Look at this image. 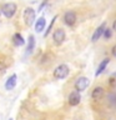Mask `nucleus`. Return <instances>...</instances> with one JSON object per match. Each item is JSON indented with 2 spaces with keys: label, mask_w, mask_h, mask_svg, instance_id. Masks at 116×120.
<instances>
[{
  "label": "nucleus",
  "mask_w": 116,
  "mask_h": 120,
  "mask_svg": "<svg viewBox=\"0 0 116 120\" xmlns=\"http://www.w3.org/2000/svg\"><path fill=\"white\" fill-rule=\"evenodd\" d=\"M112 31H116V20H114L112 22Z\"/></svg>",
  "instance_id": "20"
},
{
  "label": "nucleus",
  "mask_w": 116,
  "mask_h": 120,
  "mask_svg": "<svg viewBox=\"0 0 116 120\" xmlns=\"http://www.w3.org/2000/svg\"><path fill=\"white\" fill-rule=\"evenodd\" d=\"M109 63H110V59L109 58H106V59H104L100 63V65H99V68L96 69V73H95V76H99V75H101L104 73L105 70H106V68H107V65H109Z\"/></svg>",
  "instance_id": "11"
},
{
  "label": "nucleus",
  "mask_w": 116,
  "mask_h": 120,
  "mask_svg": "<svg viewBox=\"0 0 116 120\" xmlns=\"http://www.w3.org/2000/svg\"><path fill=\"white\" fill-rule=\"evenodd\" d=\"M16 79H18L16 74H13L11 76H9V79H7L6 82H5V89H6V90L14 89L15 85H16Z\"/></svg>",
  "instance_id": "12"
},
{
  "label": "nucleus",
  "mask_w": 116,
  "mask_h": 120,
  "mask_svg": "<svg viewBox=\"0 0 116 120\" xmlns=\"http://www.w3.org/2000/svg\"><path fill=\"white\" fill-rule=\"evenodd\" d=\"M112 55H114L115 56V58H116V45H114V46H112Z\"/></svg>",
  "instance_id": "19"
},
{
  "label": "nucleus",
  "mask_w": 116,
  "mask_h": 120,
  "mask_svg": "<svg viewBox=\"0 0 116 120\" xmlns=\"http://www.w3.org/2000/svg\"><path fill=\"white\" fill-rule=\"evenodd\" d=\"M105 28H106V24H105V22H104V24H101V25L99 26V28H96V30L94 31L92 36H91V41H94V43H96V41L99 40L101 36H102Z\"/></svg>",
  "instance_id": "8"
},
{
  "label": "nucleus",
  "mask_w": 116,
  "mask_h": 120,
  "mask_svg": "<svg viewBox=\"0 0 116 120\" xmlns=\"http://www.w3.org/2000/svg\"><path fill=\"white\" fill-rule=\"evenodd\" d=\"M6 68H7V64H6L5 56H4V55H0V73H4Z\"/></svg>",
  "instance_id": "15"
},
{
  "label": "nucleus",
  "mask_w": 116,
  "mask_h": 120,
  "mask_svg": "<svg viewBox=\"0 0 116 120\" xmlns=\"http://www.w3.org/2000/svg\"><path fill=\"white\" fill-rule=\"evenodd\" d=\"M9 120H13V119H9Z\"/></svg>",
  "instance_id": "22"
},
{
  "label": "nucleus",
  "mask_w": 116,
  "mask_h": 120,
  "mask_svg": "<svg viewBox=\"0 0 116 120\" xmlns=\"http://www.w3.org/2000/svg\"><path fill=\"white\" fill-rule=\"evenodd\" d=\"M70 73V69L69 66L66 65V64H60L55 68L54 70V78L58 79V80H62V79H65L67 75Z\"/></svg>",
  "instance_id": "2"
},
{
  "label": "nucleus",
  "mask_w": 116,
  "mask_h": 120,
  "mask_svg": "<svg viewBox=\"0 0 116 120\" xmlns=\"http://www.w3.org/2000/svg\"><path fill=\"white\" fill-rule=\"evenodd\" d=\"M0 19H1V11H0Z\"/></svg>",
  "instance_id": "21"
},
{
  "label": "nucleus",
  "mask_w": 116,
  "mask_h": 120,
  "mask_svg": "<svg viewBox=\"0 0 116 120\" xmlns=\"http://www.w3.org/2000/svg\"><path fill=\"white\" fill-rule=\"evenodd\" d=\"M45 5H46V0H45V1H44L43 4H41V5H40V6H39V11H41V10H43Z\"/></svg>",
  "instance_id": "18"
},
{
  "label": "nucleus",
  "mask_w": 116,
  "mask_h": 120,
  "mask_svg": "<svg viewBox=\"0 0 116 120\" xmlns=\"http://www.w3.org/2000/svg\"><path fill=\"white\" fill-rule=\"evenodd\" d=\"M35 16H36V14H35V10L33 8H30V6L25 8L24 13H22V19H24V22L26 26H31L34 24Z\"/></svg>",
  "instance_id": "3"
},
{
  "label": "nucleus",
  "mask_w": 116,
  "mask_h": 120,
  "mask_svg": "<svg viewBox=\"0 0 116 120\" xmlns=\"http://www.w3.org/2000/svg\"><path fill=\"white\" fill-rule=\"evenodd\" d=\"M102 36H104V39L105 40H110L111 38H112V29H110V28H105V30H104V34H102Z\"/></svg>",
  "instance_id": "16"
},
{
  "label": "nucleus",
  "mask_w": 116,
  "mask_h": 120,
  "mask_svg": "<svg viewBox=\"0 0 116 120\" xmlns=\"http://www.w3.org/2000/svg\"><path fill=\"white\" fill-rule=\"evenodd\" d=\"M89 85H90V80L86 76H80L76 81H75V89H76L79 93L86 90L89 88Z\"/></svg>",
  "instance_id": "5"
},
{
  "label": "nucleus",
  "mask_w": 116,
  "mask_h": 120,
  "mask_svg": "<svg viewBox=\"0 0 116 120\" xmlns=\"http://www.w3.org/2000/svg\"><path fill=\"white\" fill-rule=\"evenodd\" d=\"M45 25H46V20H45V18L37 19L36 22H35V31L36 33H41L45 29Z\"/></svg>",
  "instance_id": "13"
},
{
  "label": "nucleus",
  "mask_w": 116,
  "mask_h": 120,
  "mask_svg": "<svg viewBox=\"0 0 116 120\" xmlns=\"http://www.w3.org/2000/svg\"><path fill=\"white\" fill-rule=\"evenodd\" d=\"M65 39H66V34L61 28H58L54 30V33H52V40H54L55 45H61L65 41Z\"/></svg>",
  "instance_id": "4"
},
{
  "label": "nucleus",
  "mask_w": 116,
  "mask_h": 120,
  "mask_svg": "<svg viewBox=\"0 0 116 120\" xmlns=\"http://www.w3.org/2000/svg\"><path fill=\"white\" fill-rule=\"evenodd\" d=\"M105 95V90L104 88H101V86H97V88H95L92 90V93H91V98L94 100H100V99H102Z\"/></svg>",
  "instance_id": "9"
},
{
  "label": "nucleus",
  "mask_w": 116,
  "mask_h": 120,
  "mask_svg": "<svg viewBox=\"0 0 116 120\" xmlns=\"http://www.w3.org/2000/svg\"><path fill=\"white\" fill-rule=\"evenodd\" d=\"M64 22L67 25V26H74L75 22H76V14L75 11H66L64 14Z\"/></svg>",
  "instance_id": "6"
},
{
  "label": "nucleus",
  "mask_w": 116,
  "mask_h": 120,
  "mask_svg": "<svg viewBox=\"0 0 116 120\" xmlns=\"http://www.w3.org/2000/svg\"><path fill=\"white\" fill-rule=\"evenodd\" d=\"M80 101H81V95L77 90H75L69 95V104L71 106H76V105L80 104Z\"/></svg>",
  "instance_id": "7"
},
{
  "label": "nucleus",
  "mask_w": 116,
  "mask_h": 120,
  "mask_svg": "<svg viewBox=\"0 0 116 120\" xmlns=\"http://www.w3.org/2000/svg\"><path fill=\"white\" fill-rule=\"evenodd\" d=\"M35 48V38L34 35H30L28 39V46H26V55H30Z\"/></svg>",
  "instance_id": "14"
},
{
  "label": "nucleus",
  "mask_w": 116,
  "mask_h": 120,
  "mask_svg": "<svg viewBox=\"0 0 116 120\" xmlns=\"http://www.w3.org/2000/svg\"><path fill=\"white\" fill-rule=\"evenodd\" d=\"M16 10H18V5L15 3H5L1 5V9L0 11L4 14V16L7 18V19H11L14 16L15 14H16Z\"/></svg>",
  "instance_id": "1"
},
{
  "label": "nucleus",
  "mask_w": 116,
  "mask_h": 120,
  "mask_svg": "<svg viewBox=\"0 0 116 120\" xmlns=\"http://www.w3.org/2000/svg\"><path fill=\"white\" fill-rule=\"evenodd\" d=\"M56 19H58V16H54L52 18V20H51V22H50V25L47 26V30L45 31V34H44V36L46 38L49 34H50V31H51V29H52V26H54V24H55V21H56Z\"/></svg>",
  "instance_id": "17"
},
{
  "label": "nucleus",
  "mask_w": 116,
  "mask_h": 120,
  "mask_svg": "<svg viewBox=\"0 0 116 120\" xmlns=\"http://www.w3.org/2000/svg\"><path fill=\"white\" fill-rule=\"evenodd\" d=\"M11 41H13V44L15 45V46H22V45L25 44V40H24V38H22V35L20 33H15L13 35Z\"/></svg>",
  "instance_id": "10"
}]
</instances>
